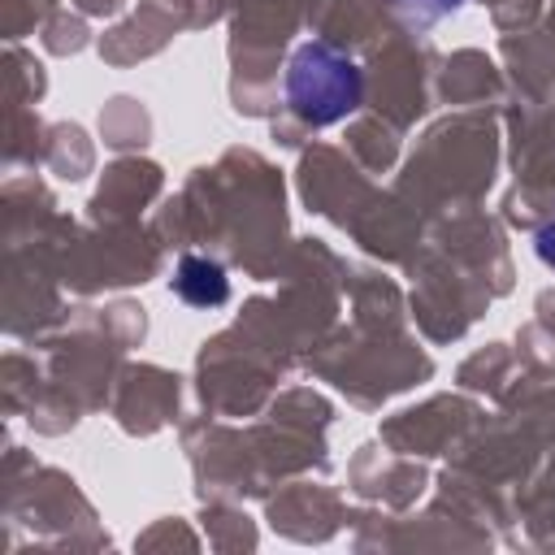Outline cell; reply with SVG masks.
I'll use <instances>...</instances> for the list:
<instances>
[{
    "label": "cell",
    "mask_w": 555,
    "mask_h": 555,
    "mask_svg": "<svg viewBox=\"0 0 555 555\" xmlns=\"http://www.w3.org/2000/svg\"><path fill=\"white\" fill-rule=\"evenodd\" d=\"M286 91H291V104H295V113L304 121L325 126V121H338L343 113L356 108V100H360V74H356L351 61H343L325 43H308L291 61Z\"/></svg>",
    "instance_id": "cell-1"
},
{
    "label": "cell",
    "mask_w": 555,
    "mask_h": 555,
    "mask_svg": "<svg viewBox=\"0 0 555 555\" xmlns=\"http://www.w3.org/2000/svg\"><path fill=\"white\" fill-rule=\"evenodd\" d=\"M173 291L195 304V308H208V304H221L225 299V273L212 264V260H199V256H186L178 264V278H173Z\"/></svg>",
    "instance_id": "cell-2"
},
{
    "label": "cell",
    "mask_w": 555,
    "mask_h": 555,
    "mask_svg": "<svg viewBox=\"0 0 555 555\" xmlns=\"http://www.w3.org/2000/svg\"><path fill=\"white\" fill-rule=\"evenodd\" d=\"M408 13H421V17H438V13H447V9H455L460 0H399Z\"/></svg>",
    "instance_id": "cell-3"
}]
</instances>
